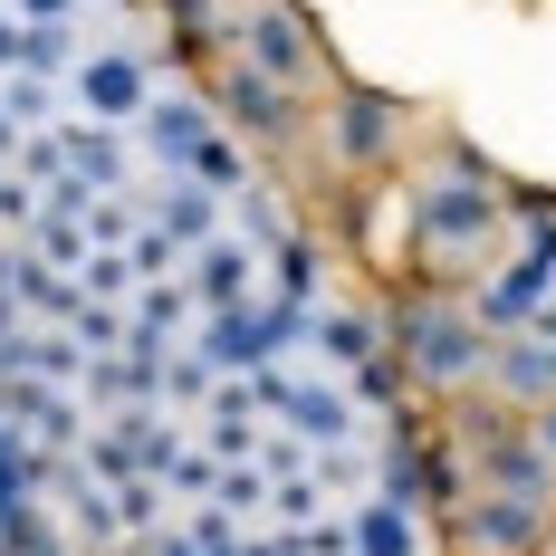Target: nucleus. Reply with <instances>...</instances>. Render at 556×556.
I'll use <instances>...</instances> for the list:
<instances>
[{
  "label": "nucleus",
  "mask_w": 556,
  "mask_h": 556,
  "mask_svg": "<svg viewBox=\"0 0 556 556\" xmlns=\"http://www.w3.org/2000/svg\"><path fill=\"white\" fill-rule=\"evenodd\" d=\"M154 480H164V500H173V508H202L212 490H222V460H212V451H202V432H192V442L173 451Z\"/></svg>",
  "instance_id": "a211bd4d"
},
{
  "label": "nucleus",
  "mask_w": 556,
  "mask_h": 556,
  "mask_svg": "<svg viewBox=\"0 0 556 556\" xmlns=\"http://www.w3.org/2000/svg\"><path fill=\"white\" fill-rule=\"evenodd\" d=\"M77 222H87V240H97V250H125V240H135V222H144V192H97Z\"/></svg>",
  "instance_id": "4be33fe9"
},
{
  "label": "nucleus",
  "mask_w": 556,
  "mask_h": 556,
  "mask_svg": "<svg viewBox=\"0 0 556 556\" xmlns=\"http://www.w3.org/2000/svg\"><path fill=\"white\" fill-rule=\"evenodd\" d=\"M528 336H538V345H547V355H556V298H547V307H538V317H528Z\"/></svg>",
  "instance_id": "7c9ffc66"
},
{
  "label": "nucleus",
  "mask_w": 556,
  "mask_h": 556,
  "mask_svg": "<svg viewBox=\"0 0 556 556\" xmlns=\"http://www.w3.org/2000/svg\"><path fill=\"white\" fill-rule=\"evenodd\" d=\"M269 470H260V460H222V490H212V500L230 508V518H240V528H260V518H269Z\"/></svg>",
  "instance_id": "aec40b11"
},
{
  "label": "nucleus",
  "mask_w": 556,
  "mask_h": 556,
  "mask_svg": "<svg viewBox=\"0 0 556 556\" xmlns=\"http://www.w3.org/2000/svg\"><path fill=\"white\" fill-rule=\"evenodd\" d=\"M29 222H39V182H29V173L10 164V173H0V230L20 240V230H29Z\"/></svg>",
  "instance_id": "bb28decb"
},
{
  "label": "nucleus",
  "mask_w": 556,
  "mask_h": 556,
  "mask_svg": "<svg viewBox=\"0 0 556 556\" xmlns=\"http://www.w3.org/2000/svg\"><path fill=\"white\" fill-rule=\"evenodd\" d=\"M345 528H355V556H422V508L384 500V490L345 508Z\"/></svg>",
  "instance_id": "f8f14e48"
},
{
  "label": "nucleus",
  "mask_w": 556,
  "mask_h": 556,
  "mask_svg": "<svg viewBox=\"0 0 556 556\" xmlns=\"http://www.w3.org/2000/svg\"><path fill=\"white\" fill-rule=\"evenodd\" d=\"M490 222H500V182L480 164H451V173H422V182H413V230H422V250H470Z\"/></svg>",
  "instance_id": "7ed1b4c3"
},
{
  "label": "nucleus",
  "mask_w": 556,
  "mask_h": 556,
  "mask_svg": "<svg viewBox=\"0 0 556 556\" xmlns=\"http://www.w3.org/2000/svg\"><path fill=\"white\" fill-rule=\"evenodd\" d=\"M77 288H87V298H135V269H125V250H87Z\"/></svg>",
  "instance_id": "a878e982"
},
{
  "label": "nucleus",
  "mask_w": 556,
  "mask_h": 556,
  "mask_svg": "<svg viewBox=\"0 0 556 556\" xmlns=\"http://www.w3.org/2000/svg\"><path fill=\"white\" fill-rule=\"evenodd\" d=\"M393 345H403V375L413 384H460V375L490 365V327L480 317H451V307H403Z\"/></svg>",
  "instance_id": "f03ea898"
},
{
  "label": "nucleus",
  "mask_w": 556,
  "mask_h": 556,
  "mask_svg": "<svg viewBox=\"0 0 556 556\" xmlns=\"http://www.w3.org/2000/svg\"><path fill=\"white\" fill-rule=\"evenodd\" d=\"M230 39H240V67H260V77H278V87H298L307 58H317V49H307V29H298V10H278V0H260Z\"/></svg>",
  "instance_id": "0eeeda50"
},
{
  "label": "nucleus",
  "mask_w": 556,
  "mask_h": 556,
  "mask_svg": "<svg viewBox=\"0 0 556 556\" xmlns=\"http://www.w3.org/2000/svg\"><path fill=\"white\" fill-rule=\"evenodd\" d=\"M212 125H222V115L202 106V97H173V87H154V106L135 115V135H144V154H154L164 173H182V154H192V144H202Z\"/></svg>",
  "instance_id": "9b49d317"
},
{
  "label": "nucleus",
  "mask_w": 556,
  "mask_h": 556,
  "mask_svg": "<svg viewBox=\"0 0 556 556\" xmlns=\"http://www.w3.org/2000/svg\"><path fill=\"white\" fill-rule=\"evenodd\" d=\"M556 298V212H528V240L508 250V269L480 278V298H470V317L490 336H528V317Z\"/></svg>",
  "instance_id": "f257e3e1"
},
{
  "label": "nucleus",
  "mask_w": 556,
  "mask_h": 556,
  "mask_svg": "<svg viewBox=\"0 0 556 556\" xmlns=\"http://www.w3.org/2000/svg\"><path fill=\"white\" fill-rule=\"evenodd\" d=\"M67 87H77V115H97V125H135V115L154 106V58L125 49V39H106V49L77 58Z\"/></svg>",
  "instance_id": "20e7f679"
},
{
  "label": "nucleus",
  "mask_w": 556,
  "mask_h": 556,
  "mask_svg": "<svg viewBox=\"0 0 556 556\" xmlns=\"http://www.w3.org/2000/svg\"><path fill=\"white\" fill-rule=\"evenodd\" d=\"M20 39H29V20H20V10H10V0H0V77H10V67H20Z\"/></svg>",
  "instance_id": "cd10ccee"
},
{
  "label": "nucleus",
  "mask_w": 556,
  "mask_h": 556,
  "mask_svg": "<svg viewBox=\"0 0 556 556\" xmlns=\"http://www.w3.org/2000/svg\"><path fill=\"white\" fill-rule=\"evenodd\" d=\"M0 240H10V230H0Z\"/></svg>",
  "instance_id": "473e14b6"
},
{
  "label": "nucleus",
  "mask_w": 556,
  "mask_h": 556,
  "mask_svg": "<svg viewBox=\"0 0 556 556\" xmlns=\"http://www.w3.org/2000/svg\"><path fill=\"white\" fill-rule=\"evenodd\" d=\"M0 115H20V125L39 135V125H58V87L29 77V67H10V77H0Z\"/></svg>",
  "instance_id": "b1692460"
},
{
  "label": "nucleus",
  "mask_w": 556,
  "mask_h": 556,
  "mask_svg": "<svg viewBox=\"0 0 556 556\" xmlns=\"http://www.w3.org/2000/svg\"><path fill=\"white\" fill-rule=\"evenodd\" d=\"M384 144H393V106L384 97H345V106H336V154H345V164H375Z\"/></svg>",
  "instance_id": "2eb2a0df"
},
{
  "label": "nucleus",
  "mask_w": 556,
  "mask_h": 556,
  "mask_svg": "<svg viewBox=\"0 0 556 556\" xmlns=\"http://www.w3.org/2000/svg\"><path fill=\"white\" fill-rule=\"evenodd\" d=\"M20 20H87V0H10Z\"/></svg>",
  "instance_id": "c85d7f7f"
},
{
  "label": "nucleus",
  "mask_w": 556,
  "mask_h": 556,
  "mask_svg": "<svg viewBox=\"0 0 556 556\" xmlns=\"http://www.w3.org/2000/svg\"><path fill=\"white\" fill-rule=\"evenodd\" d=\"M212 384H222V375H212L192 345H173V355H164V403H173V413H202V403H212Z\"/></svg>",
  "instance_id": "393cba45"
},
{
  "label": "nucleus",
  "mask_w": 556,
  "mask_h": 556,
  "mask_svg": "<svg viewBox=\"0 0 556 556\" xmlns=\"http://www.w3.org/2000/svg\"><path fill=\"white\" fill-rule=\"evenodd\" d=\"M538 451H547V460H556V403H547V413H538Z\"/></svg>",
  "instance_id": "2f4dec72"
},
{
  "label": "nucleus",
  "mask_w": 556,
  "mask_h": 556,
  "mask_svg": "<svg viewBox=\"0 0 556 556\" xmlns=\"http://www.w3.org/2000/svg\"><path fill=\"white\" fill-rule=\"evenodd\" d=\"M20 144H29V125H20V115H0V173L20 164Z\"/></svg>",
  "instance_id": "c756f323"
},
{
  "label": "nucleus",
  "mask_w": 556,
  "mask_h": 556,
  "mask_svg": "<svg viewBox=\"0 0 556 556\" xmlns=\"http://www.w3.org/2000/svg\"><path fill=\"white\" fill-rule=\"evenodd\" d=\"M125 317H135V327H144V336H164V345H182L202 307H192V288H182V278H144V288L125 298Z\"/></svg>",
  "instance_id": "ddd939ff"
},
{
  "label": "nucleus",
  "mask_w": 556,
  "mask_h": 556,
  "mask_svg": "<svg viewBox=\"0 0 556 556\" xmlns=\"http://www.w3.org/2000/svg\"><path fill=\"white\" fill-rule=\"evenodd\" d=\"M144 212L182 240V250H202V240H222L230 230V192H212V182H192V173H164L154 192H144Z\"/></svg>",
  "instance_id": "1a4fd4ad"
},
{
  "label": "nucleus",
  "mask_w": 556,
  "mask_h": 556,
  "mask_svg": "<svg viewBox=\"0 0 556 556\" xmlns=\"http://www.w3.org/2000/svg\"><path fill=\"white\" fill-rule=\"evenodd\" d=\"M317 278H327L317 240H298V230H288V240L269 250V278H260V288H269V298H288V307H317Z\"/></svg>",
  "instance_id": "dca6fc26"
},
{
  "label": "nucleus",
  "mask_w": 556,
  "mask_h": 556,
  "mask_svg": "<svg viewBox=\"0 0 556 556\" xmlns=\"http://www.w3.org/2000/svg\"><path fill=\"white\" fill-rule=\"evenodd\" d=\"M260 278H269V260H260L240 230L202 240V250H182V288H192L202 317H222V307H240V298H260Z\"/></svg>",
  "instance_id": "39448f33"
},
{
  "label": "nucleus",
  "mask_w": 556,
  "mask_h": 556,
  "mask_svg": "<svg viewBox=\"0 0 556 556\" xmlns=\"http://www.w3.org/2000/svg\"><path fill=\"white\" fill-rule=\"evenodd\" d=\"M222 115L250 144H288V135H298V97H288L278 77H260V67H230L222 77Z\"/></svg>",
  "instance_id": "9d476101"
},
{
  "label": "nucleus",
  "mask_w": 556,
  "mask_h": 556,
  "mask_svg": "<svg viewBox=\"0 0 556 556\" xmlns=\"http://www.w3.org/2000/svg\"><path fill=\"white\" fill-rule=\"evenodd\" d=\"M77 58H87V39H77V20H29V39H20V67H29V77H49V87H67V77H77Z\"/></svg>",
  "instance_id": "4468645a"
},
{
  "label": "nucleus",
  "mask_w": 556,
  "mask_h": 556,
  "mask_svg": "<svg viewBox=\"0 0 556 556\" xmlns=\"http://www.w3.org/2000/svg\"><path fill=\"white\" fill-rule=\"evenodd\" d=\"M307 355H317V375H355L384 355V317L375 307H307Z\"/></svg>",
  "instance_id": "6e6552de"
},
{
  "label": "nucleus",
  "mask_w": 556,
  "mask_h": 556,
  "mask_svg": "<svg viewBox=\"0 0 556 556\" xmlns=\"http://www.w3.org/2000/svg\"><path fill=\"white\" fill-rule=\"evenodd\" d=\"M490 375H500L508 393H556V355L528 336V345H500V355H490Z\"/></svg>",
  "instance_id": "5701e85b"
},
{
  "label": "nucleus",
  "mask_w": 556,
  "mask_h": 556,
  "mask_svg": "<svg viewBox=\"0 0 556 556\" xmlns=\"http://www.w3.org/2000/svg\"><path fill=\"white\" fill-rule=\"evenodd\" d=\"M182 173H192V182H212V192H250V154L230 144L222 125H212V135H202V144L182 154Z\"/></svg>",
  "instance_id": "6ab92c4d"
},
{
  "label": "nucleus",
  "mask_w": 556,
  "mask_h": 556,
  "mask_svg": "<svg viewBox=\"0 0 556 556\" xmlns=\"http://www.w3.org/2000/svg\"><path fill=\"white\" fill-rule=\"evenodd\" d=\"M125 269H135V288H144V278H182V240L144 212V222H135V240H125Z\"/></svg>",
  "instance_id": "412c9836"
},
{
  "label": "nucleus",
  "mask_w": 556,
  "mask_h": 556,
  "mask_svg": "<svg viewBox=\"0 0 556 556\" xmlns=\"http://www.w3.org/2000/svg\"><path fill=\"white\" fill-rule=\"evenodd\" d=\"M470 538H480V547H538V500L490 490V500L470 508Z\"/></svg>",
  "instance_id": "f3484780"
},
{
  "label": "nucleus",
  "mask_w": 556,
  "mask_h": 556,
  "mask_svg": "<svg viewBox=\"0 0 556 556\" xmlns=\"http://www.w3.org/2000/svg\"><path fill=\"white\" fill-rule=\"evenodd\" d=\"M49 144H58V173H77V182H97V192H135V144H125V125L58 115Z\"/></svg>",
  "instance_id": "423d86ee"
}]
</instances>
